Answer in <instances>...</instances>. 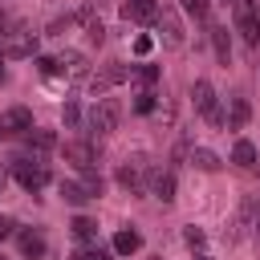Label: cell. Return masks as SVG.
I'll use <instances>...</instances> for the list:
<instances>
[{
    "mask_svg": "<svg viewBox=\"0 0 260 260\" xmlns=\"http://www.w3.org/2000/svg\"><path fill=\"white\" fill-rule=\"evenodd\" d=\"M20 252L32 256V260L45 256V236H41V232H20Z\"/></svg>",
    "mask_w": 260,
    "mask_h": 260,
    "instance_id": "23",
    "label": "cell"
},
{
    "mask_svg": "<svg viewBox=\"0 0 260 260\" xmlns=\"http://www.w3.org/2000/svg\"><path fill=\"white\" fill-rule=\"evenodd\" d=\"M61 122H65V126H77V122H81V110H77V102H65V106H61Z\"/></svg>",
    "mask_w": 260,
    "mask_h": 260,
    "instance_id": "27",
    "label": "cell"
},
{
    "mask_svg": "<svg viewBox=\"0 0 260 260\" xmlns=\"http://www.w3.org/2000/svg\"><path fill=\"white\" fill-rule=\"evenodd\" d=\"M187 158H191V167H199V171H219V167H223V162H219V154H215V150H207V146H195Z\"/></svg>",
    "mask_w": 260,
    "mask_h": 260,
    "instance_id": "19",
    "label": "cell"
},
{
    "mask_svg": "<svg viewBox=\"0 0 260 260\" xmlns=\"http://www.w3.org/2000/svg\"><path fill=\"white\" fill-rule=\"evenodd\" d=\"M191 102H195V110H199V118L203 122H211V126H223V114H219V102H215V89H211V81H195L191 85Z\"/></svg>",
    "mask_w": 260,
    "mask_h": 260,
    "instance_id": "6",
    "label": "cell"
},
{
    "mask_svg": "<svg viewBox=\"0 0 260 260\" xmlns=\"http://www.w3.org/2000/svg\"><path fill=\"white\" fill-rule=\"evenodd\" d=\"M252 118V106L248 98H228V130H244Z\"/></svg>",
    "mask_w": 260,
    "mask_h": 260,
    "instance_id": "14",
    "label": "cell"
},
{
    "mask_svg": "<svg viewBox=\"0 0 260 260\" xmlns=\"http://www.w3.org/2000/svg\"><path fill=\"white\" fill-rule=\"evenodd\" d=\"M85 41H89V45H102V41H106V24H102L98 16L85 20Z\"/></svg>",
    "mask_w": 260,
    "mask_h": 260,
    "instance_id": "25",
    "label": "cell"
},
{
    "mask_svg": "<svg viewBox=\"0 0 260 260\" xmlns=\"http://www.w3.org/2000/svg\"><path fill=\"white\" fill-rule=\"evenodd\" d=\"M146 191H150L158 203H171V199H175V171H158V167H150V175H146Z\"/></svg>",
    "mask_w": 260,
    "mask_h": 260,
    "instance_id": "11",
    "label": "cell"
},
{
    "mask_svg": "<svg viewBox=\"0 0 260 260\" xmlns=\"http://www.w3.org/2000/svg\"><path fill=\"white\" fill-rule=\"evenodd\" d=\"M0 260H8V256H0Z\"/></svg>",
    "mask_w": 260,
    "mask_h": 260,
    "instance_id": "36",
    "label": "cell"
},
{
    "mask_svg": "<svg viewBox=\"0 0 260 260\" xmlns=\"http://www.w3.org/2000/svg\"><path fill=\"white\" fill-rule=\"evenodd\" d=\"M118 122H122V102H118V98H98V102L89 106V114H85V126H89L98 138L114 134Z\"/></svg>",
    "mask_w": 260,
    "mask_h": 260,
    "instance_id": "1",
    "label": "cell"
},
{
    "mask_svg": "<svg viewBox=\"0 0 260 260\" xmlns=\"http://www.w3.org/2000/svg\"><path fill=\"white\" fill-rule=\"evenodd\" d=\"M207 41H211V49H215V61L228 65V61H232V37H228V28L215 24V20H207Z\"/></svg>",
    "mask_w": 260,
    "mask_h": 260,
    "instance_id": "13",
    "label": "cell"
},
{
    "mask_svg": "<svg viewBox=\"0 0 260 260\" xmlns=\"http://www.w3.org/2000/svg\"><path fill=\"white\" fill-rule=\"evenodd\" d=\"M57 61H61V65L69 69V77H89V61H85L81 53H61Z\"/></svg>",
    "mask_w": 260,
    "mask_h": 260,
    "instance_id": "22",
    "label": "cell"
},
{
    "mask_svg": "<svg viewBox=\"0 0 260 260\" xmlns=\"http://www.w3.org/2000/svg\"><path fill=\"white\" fill-rule=\"evenodd\" d=\"M256 215H260V195H244L240 199V207H236V215H232V223H228V244H240V240H248L252 232H256Z\"/></svg>",
    "mask_w": 260,
    "mask_h": 260,
    "instance_id": "3",
    "label": "cell"
},
{
    "mask_svg": "<svg viewBox=\"0 0 260 260\" xmlns=\"http://www.w3.org/2000/svg\"><path fill=\"white\" fill-rule=\"evenodd\" d=\"M134 77H138V81H142V85L150 89V85L158 81V65H142V69H134Z\"/></svg>",
    "mask_w": 260,
    "mask_h": 260,
    "instance_id": "26",
    "label": "cell"
},
{
    "mask_svg": "<svg viewBox=\"0 0 260 260\" xmlns=\"http://www.w3.org/2000/svg\"><path fill=\"white\" fill-rule=\"evenodd\" d=\"M134 110H138V114H150V110H154V89H142L138 102H134Z\"/></svg>",
    "mask_w": 260,
    "mask_h": 260,
    "instance_id": "28",
    "label": "cell"
},
{
    "mask_svg": "<svg viewBox=\"0 0 260 260\" xmlns=\"http://www.w3.org/2000/svg\"><path fill=\"white\" fill-rule=\"evenodd\" d=\"M183 240H187L191 248H203V244H207V236H203V228H195V223H191V228L183 232Z\"/></svg>",
    "mask_w": 260,
    "mask_h": 260,
    "instance_id": "29",
    "label": "cell"
},
{
    "mask_svg": "<svg viewBox=\"0 0 260 260\" xmlns=\"http://www.w3.org/2000/svg\"><path fill=\"white\" fill-rule=\"evenodd\" d=\"M154 16H158V0H122V20L154 24Z\"/></svg>",
    "mask_w": 260,
    "mask_h": 260,
    "instance_id": "12",
    "label": "cell"
},
{
    "mask_svg": "<svg viewBox=\"0 0 260 260\" xmlns=\"http://www.w3.org/2000/svg\"><path fill=\"white\" fill-rule=\"evenodd\" d=\"M12 175H16V183L24 187V191H41L45 183H49V162H41L37 154L28 158V154H16L12 158Z\"/></svg>",
    "mask_w": 260,
    "mask_h": 260,
    "instance_id": "4",
    "label": "cell"
},
{
    "mask_svg": "<svg viewBox=\"0 0 260 260\" xmlns=\"http://www.w3.org/2000/svg\"><path fill=\"white\" fill-rule=\"evenodd\" d=\"M150 49H154V41H150V37H138V41H134V53H138V57H146Z\"/></svg>",
    "mask_w": 260,
    "mask_h": 260,
    "instance_id": "31",
    "label": "cell"
},
{
    "mask_svg": "<svg viewBox=\"0 0 260 260\" xmlns=\"http://www.w3.org/2000/svg\"><path fill=\"white\" fill-rule=\"evenodd\" d=\"M195 260H211V256H195Z\"/></svg>",
    "mask_w": 260,
    "mask_h": 260,
    "instance_id": "34",
    "label": "cell"
},
{
    "mask_svg": "<svg viewBox=\"0 0 260 260\" xmlns=\"http://www.w3.org/2000/svg\"><path fill=\"white\" fill-rule=\"evenodd\" d=\"M138 248H142V236H138L134 228H122V232L114 236V252H118V256H134Z\"/></svg>",
    "mask_w": 260,
    "mask_h": 260,
    "instance_id": "17",
    "label": "cell"
},
{
    "mask_svg": "<svg viewBox=\"0 0 260 260\" xmlns=\"http://www.w3.org/2000/svg\"><path fill=\"white\" fill-rule=\"evenodd\" d=\"M24 142H28V150L45 154V150H53V146H57V134H53V130H41V126H32V130L24 134Z\"/></svg>",
    "mask_w": 260,
    "mask_h": 260,
    "instance_id": "16",
    "label": "cell"
},
{
    "mask_svg": "<svg viewBox=\"0 0 260 260\" xmlns=\"http://www.w3.org/2000/svg\"><path fill=\"white\" fill-rule=\"evenodd\" d=\"M223 4H232V0H223Z\"/></svg>",
    "mask_w": 260,
    "mask_h": 260,
    "instance_id": "35",
    "label": "cell"
},
{
    "mask_svg": "<svg viewBox=\"0 0 260 260\" xmlns=\"http://www.w3.org/2000/svg\"><path fill=\"white\" fill-rule=\"evenodd\" d=\"M179 8H183L191 20H199V24L211 20V0H179Z\"/></svg>",
    "mask_w": 260,
    "mask_h": 260,
    "instance_id": "21",
    "label": "cell"
},
{
    "mask_svg": "<svg viewBox=\"0 0 260 260\" xmlns=\"http://www.w3.org/2000/svg\"><path fill=\"white\" fill-rule=\"evenodd\" d=\"M232 162H236L240 171H252V167H256V146H252L248 138H240V142L232 146Z\"/></svg>",
    "mask_w": 260,
    "mask_h": 260,
    "instance_id": "18",
    "label": "cell"
},
{
    "mask_svg": "<svg viewBox=\"0 0 260 260\" xmlns=\"http://www.w3.org/2000/svg\"><path fill=\"white\" fill-rule=\"evenodd\" d=\"M4 81H8V73H4V65H0V85H4Z\"/></svg>",
    "mask_w": 260,
    "mask_h": 260,
    "instance_id": "33",
    "label": "cell"
},
{
    "mask_svg": "<svg viewBox=\"0 0 260 260\" xmlns=\"http://www.w3.org/2000/svg\"><path fill=\"white\" fill-rule=\"evenodd\" d=\"M69 260H114V248H81V252H73Z\"/></svg>",
    "mask_w": 260,
    "mask_h": 260,
    "instance_id": "24",
    "label": "cell"
},
{
    "mask_svg": "<svg viewBox=\"0 0 260 260\" xmlns=\"http://www.w3.org/2000/svg\"><path fill=\"white\" fill-rule=\"evenodd\" d=\"M154 24H158V37H162L167 49H183V20H179V8L175 4H158Z\"/></svg>",
    "mask_w": 260,
    "mask_h": 260,
    "instance_id": "5",
    "label": "cell"
},
{
    "mask_svg": "<svg viewBox=\"0 0 260 260\" xmlns=\"http://www.w3.org/2000/svg\"><path fill=\"white\" fill-rule=\"evenodd\" d=\"M37 53V32L24 28V24H8L0 32V57L4 61H20V57H32Z\"/></svg>",
    "mask_w": 260,
    "mask_h": 260,
    "instance_id": "2",
    "label": "cell"
},
{
    "mask_svg": "<svg viewBox=\"0 0 260 260\" xmlns=\"http://www.w3.org/2000/svg\"><path fill=\"white\" fill-rule=\"evenodd\" d=\"M126 77H130V69H126L122 61H110L106 69H98V73H89V81H85V85H89V93H93V98H106V93H110L114 85H122Z\"/></svg>",
    "mask_w": 260,
    "mask_h": 260,
    "instance_id": "7",
    "label": "cell"
},
{
    "mask_svg": "<svg viewBox=\"0 0 260 260\" xmlns=\"http://www.w3.org/2000/svg\"><path fill=\"white\" fill-rule=\"evenodd\" d=\"M146 175H150V171H146V158L134 154V158H126V162L118 167L114 179H118V187H126V191H146Z\"/></svg>",
    "mask_w": 260,
    "mask_h": 260,
    "instance_id": "8",
    "label": "cell"
},
{
    "mask_svg": "<svg viewBox=\"0 0 260 260\" xmlns=\"http://www.w3.org/2000/svg\"><path fill=\"white\" fill-rule=\"evenodd\" d=\"M37 65H41V73H45V77H53V73L61 69V61H57V57H37Z\"/></svg>",
    "mask_w": 260,
    "mask_h": 260,
    "instance_id": "30",
    "label": "cell"
},
{
    "mask_svg": "<svg viewBox=\"0 0 260 260\" xmlns=\"http://www.w3.org/2000/svg\"><path fill=\"white\" fill-rule=\"evenodd\" d=\"M32 130V114L24 110V106H8V110H0V138H12V134H28Z\"/></svg>",
    "mask_w": 260,
    "mask_h": 260,
    "instance_id": "9",
    "label": "cell"
},
{
    "mask_svg": "<svg viewBox=\"0 0 260 260\" xmlns=\"http://www.w3.org/2000/svg\"><path fill=\"white\" fill-rule=\"evenodd\" d=\"M69 232H73V240H77V244H89V240H98V223H93L89 215H77V219L69 223Z\"/></svg>",
    "mask_w": 260,
    "mask_h": 260,
    "instance_id": "20",
    "label": "cell"
},
{
    "mask_svg": "<svg viewBox=\"0 0 260 260\" xmlns=\"http://www.w3.org/2000/svg\"><path fill=\"white\" fill-rule=\"evenodd\" d=\"M61 154H65V162L73 167V171H98L93 162H98V150H93V142H65L61 146Z\"/></svg>",
    "mask_w": 260,
    "mask_h": 260,
    "instance_id": "10",
    "label": "cell"
},
{
    "mask_svg": "<svg viewBox=\"0 0 260 260\" xmlns=\"http://www.w3.org/2000/svg\"><path fill=\"white\" fill-rule=\"evenodd\" d=\"M61 199L65 203H73V207H85L93 195H89V187L85 183H73V179H61Z\"/></svg>",
    "mask_w": 260,
    "mask_h": 260,
    "instance_id": "15",
    "label": "cell"
},
{
    "mask_svg": "<svg viewBox=\"0 0 260 260\" xmlns=\"http://www.w3.org/2000/svg\"><path fill=\"white\" fill-rule=\"evenodd\" d=\"M12 232H16V223H12V219H0V240H8Z\"/></svg>",
    "mask_w": 260,
    "mask_h": 260,
    "instance_id": "32",
    "label": "cell"
}]
</instances>
